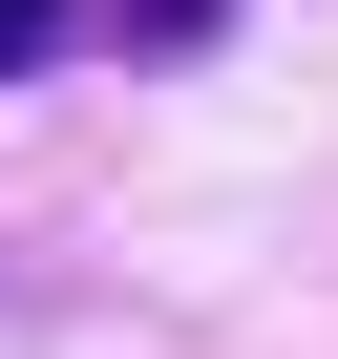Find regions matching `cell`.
Segmentation results:
<instances>
[{"mask_svg": "<svg viewBox=\"0 0 338 359\" xmlns=\"http://www.w3.org/2000/svg\"><path fill=\"white\" fill-rule=\"evenodd\" d=\"M85 43V0H0V85H22V64H64Z\"/></svg>", "mask_w": 338, "mask_h": 359, "instance_id": "cell-1", "label": "cell"}]
</instances>
